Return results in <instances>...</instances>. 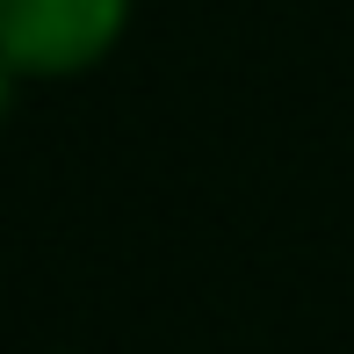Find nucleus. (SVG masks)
Instances as JSON below:
<instances>
[{
	"label": "nucleus",
	"mask_w": 354,
	"mask_h": 354,
	"mask_svg": "<svg viewBox=\"0 0 354 354\" xmlns=\"http://www.w3.org/2000/svg\"><path fill=\"white\" fill-rule=\"evenodd\" d=\"M131 0H0V66L29 80L87 73L116 51Z\"/></svg>",
	"instance_id": "f257e3e1"
}]
</instances>
